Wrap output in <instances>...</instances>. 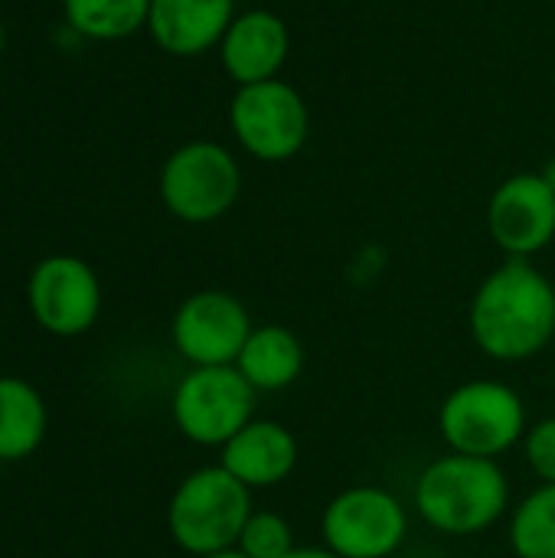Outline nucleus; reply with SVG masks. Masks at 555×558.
Masks as SVG:
<instances>
[{"instance_id":"nucleus-1","label":"nucleus","mask_w":555,"mask_h":558,"mask_svg":"<svg viewBox=\"0 0 555 558\" xmlns=\"http://www.w3.org/2000/svg\"><path fill=\"white\" fill-rule=\"evenodd\" d=\"M474 343L504 363L530 360L555 333V288L527 258L494 268L471 304Z\"/></svg>"},{"instance_id":"nucleus-2","label":"nucleus","mask_w":555,"mask_h":558,"mask_svg":"<svg viewBox=\"0 0 555 558\" xmlns=\"http://www.w3.org/2000/svg\"><path fill=\"white\" fill-rule=\"evenodd\" d=\"M507 477L494 458L448 454L425 468L415 487V507L429 526L448 536H474L507 510Z\"/></svg>"},{"instance_id":"nucleus-3","label":"nucleus","mask_w":555,"mask_h":558,"mask_svg":"<svg viewBox=\"0 0 555 558\" xmlns=\"http://www.w3.org/2000/svg\"><path fill=\"white\" fill-rule=\"evenodd\" d=\"M252 517V497L222 464L190 474L167 510L170 536L190 556H213L239 546V536Z\"/></svg>"},{"instance_id":"nucleus-4","label":"nucleus","mask_w":555,"mask_h":558,"mask_svg":"<svg viewBox=\"0 0 555 558\" xmlns=\"http://www.w3.org/2000/svg\"><path fill=\"white\" fill-rule=\"evenodd\" d=\"M239 193L242 167L232 150L216 141H190L160 167V199L190 226L216 222L236 206Z\"/></svg>"},{"instance_id":"nucleus-5","label":"nucleus","mask_w":555,"mask_h":558,"mask_svg":"<svg viewBox=\"0 0 555 558\" xmlns=\"http://www.w3.org/2000/svg\"><path fill=\"white\" fill-rule=\"evenodd\" d=\"M442 438L455 454L497 458L510 451L527 428V412L520 396L491 379L458 386L438 412Z\"/></svg>"},{"instance_id":"nucleus-6","label":"nucleus","mask_w":555,"mask_h":558,"mask_svg":"<svg viewBox=\"0 0 555 558\" xmlns=\"http://www.w3.org/2000/svg\"><path fill=\"white\" fill-rule=\"evenodd\" d=\"M229 124L245 154L281 163L301 154L311 134V111L301 92L281 78L242 85L229 105Z\"/></svg>"},{"instance_id":"nucleus-7","label":"nucleus","mask_w":555,"mask_h":558,"mask_svg":"<svg viewBox=\"0 0 555 558\" xmlns=\"http://www.w3.org/2000/svg\"><path fill=\"white\" fill-rule=\"evenodd\" d=\"M255 409V389L236 366H196L173 392V422L196 445H226Z\"/></svg>"},{"instance_id":"nucleus-8","label":"nucleus","mask_w":555,"mask_h":558,"mask_svg":"<svg viewBox=\"0 0 555 558\" xmlns=\"http://www.w3.org/2000/svg\"><path fill=\"white\" fill-rule=\"evenodd\" d=\"M321 533L340 558H386L402 546L409 520L389 490L350 487L327 504Z\"/></svg>"},{"instance_id":"nucleus-9","label":"nucleus","mask_w":555,"mask_h":558,"mask_svg":"<svg viewBox=\"0 0 555 558\" xmlns=\"http://www.w3.org/2000/svg\"><path fill=\"white\" fill-rule=\"evenodd\" d=\"M29 311L36 324L56 337L85 333L101 311V288L95 271L72 255H52L29 275Z\"/></svg>"},{"instance_id":"nucleus-10","label":"nucleus","mask_w":555,"mask_h":558,"mask_svg":"<svg viewBox=\"0 0 555 558\" xmlns=\"http://www.w3.org/2000/svg\"><path fill=\"white\" fill-rule=\"evenodd\" d=\"M249 333V311L226 291H200L173 317V343L193 366H236Z\"/></svg>"},{"instance_id":"nucleus-11","label":"nucleus","mask_w":555,"mask_h":558,"mask_svg":"<svg viewBox=\"0 0 555 558\" xmlns=\"http://www.w3.org/2000/svg\"><path fill=\"white\" fill-rule=\"evenodd\" d=\"M491 239L510 258H530L555 239V190L543 173H514L487 203Z\"/></svg>"},{"instance_id":"nucleus-12","label":"nucleus","mask_w":555,"mask_h":558,"mask_svg":"<svg viewBox=\"0 0 555 558\" xmlns=\"http://www.w3.org/2000/svg\"><path fill=\"white\" fill-rule=\"evenodd\" d=\"M288 52H291L288 23L272 10L236 13V20L229 23L219 43L222 69L239 88L278 78V72L288 62Z\"/></svg>"},{"instance_id":"nucleus-13","label":"nucleus","mask_w":555,"mask_h":558,"mask_svg":"<svg viewBox=\"0 0 555 558\" xmlns=\"http://www.w3.org/2000/svg\"><path fill=\"white\" fill-rule=\"evenodd\" d=\"M236 0H150L147 29L170 56H203L222 43Z\"/></svg>"},{"instance_id":"nucleus-14","label":"nucleus","mask_w":555,"mask_h":558,"mask_svg":"<svg viewBox=\"0 0 555 558\" xmlns=\"http://www.w3.org/2000/svg\"><path fill=\"white\" fill-rule=\"evenodd\" d=\"M298 464V441L278 422H249L236 438L222 445V468L252 487L281 484Z\"/></svg>"},{"instance_id":"nucleus-15","label":"nucleus","mask_w":555,"mask_h":558,"mask_svg":"<svg viewBox=\"0 0 555 558\" xmlns=\"http://www.w3.org/2000/svg\"><path fill=\"white\" fill-rule=\"evenodd\" d=\"M301 366H304V350L298 337L278 324H265L252 330L236 360V369L252 383V389L262 392L291 386L301 376Z\"/></svg>"},{"instance_id":"nucleus-16","label":"nucleus","mask_w":555,"mask_h":558,"mask_svg":"<svg viewBox=\"0 0 555 558\" xmlns=\"http://www.w3.org/2000/svg\"><path fill=\"white\" fill-rule=\"evenodd\" d=\"M46 405L39 392L16 379L0 376V461H20L43 445Z\"/></svg>"},{"instance_id":"nucleus-17","label":"nucleus","mask_w":555,"mask_h":558,"mask_svg":"<svg viewBox=\"0 0 555 558\" xmlns=\"http://www.w3.org/2000/svg\"><path fill=\"white\" fill-rule=\"evenodd\" d=\"M69 26L85 39H124L147 26L150 0H62Z\"/></svg>"},{"instance_id":"nucleus-18","label":"nucleus","mask_w":555,"mask_h":558,"mask_svg":"<svg viewBox=\"0 0 555 558\" xmlns=\"http://www.w3.org/2000/svg\"><path fill=\"white\" fill-rule=\"evenodd\" d=\"M510 546L517 558H555V484L540 487L517 507Z\"/></svg>"},{"instance_id":"nucleus-19","label":"nucleus","mask_w":555,"mask_h":558,"mask_svg":"<svg viewBox=\"0 0 555 558\" xmlns=\"http://www.w3.org/2000/svg\"><path fill=\"white\" fill-rule=\"evenodd\" d=\"M236 549L249 558H285L294 553V533L278 513H252Z\"/></svg>"},{"instance_id":"nucleus-20","label":"nucleus","mask_w":555,"mask_h":558,"mask_svg":"<svg viewBox=\"0 0 555 558\" xmlns=\"http://www.w3.org/2000/svg\"><path fill=\"white\" fill-rule=\"evenodd\" d=\"M527 461L546 484H555V418H546L536 428H530Z\"/></svg>"},{"instance_id":"nucleus-21","label":"nucleus","mask_w":555,"mask_h":558,"mask_svg":"<svg viewBox=\"0 0 555 558\" xmlns=\"http://www.w3.org/2000/svg\"><path fill=\"white\" fill-rule=\"evenodd\" d=\"M285 558H340L337 553H330V549H294V553H288Z\"/></svg>"},{"instance_id":"nucleus-22","label":"nucleus","mask_w":555,"mask_h":558,"mask_svg":"<svg viewBox=\"0 0 555 558\" xmlns=\"http://www.w3.org/2000/svg\"><path fill=\"white\" fill-rule=\"evenodd\" d=\"M203 558H249V556H245L242 549H236V546H232V549H222V553H213V556H203Z\"/></svg>"},{"instance_id":"nucleus-23","label":"nucleus","mask_w":555,"mask_h":558,"mask_svg":"<svg viewBox=\"0 0 555 558\" xmlns=\"http://www.w3.org/2000/svg\"><path fill=\"white\" fill-rule=\"evenodd\" d=\"M543 180H546V183L555 190V157L546 163V167H543Z\"/></svg>"},{"instance_id":"nucleus-24","label":"nucleus","mask_w":555,"mask_h":558,"mask_svg":"<svg viewBox=\"0 0 555 558\" xmlns=\"http://www.w3.org/2000/svg\"><path fill=\"white\" fill-rule=\"evenodd\" d=\"M0 52H3V23H0Z\"/></svg>"}]
</instances>
